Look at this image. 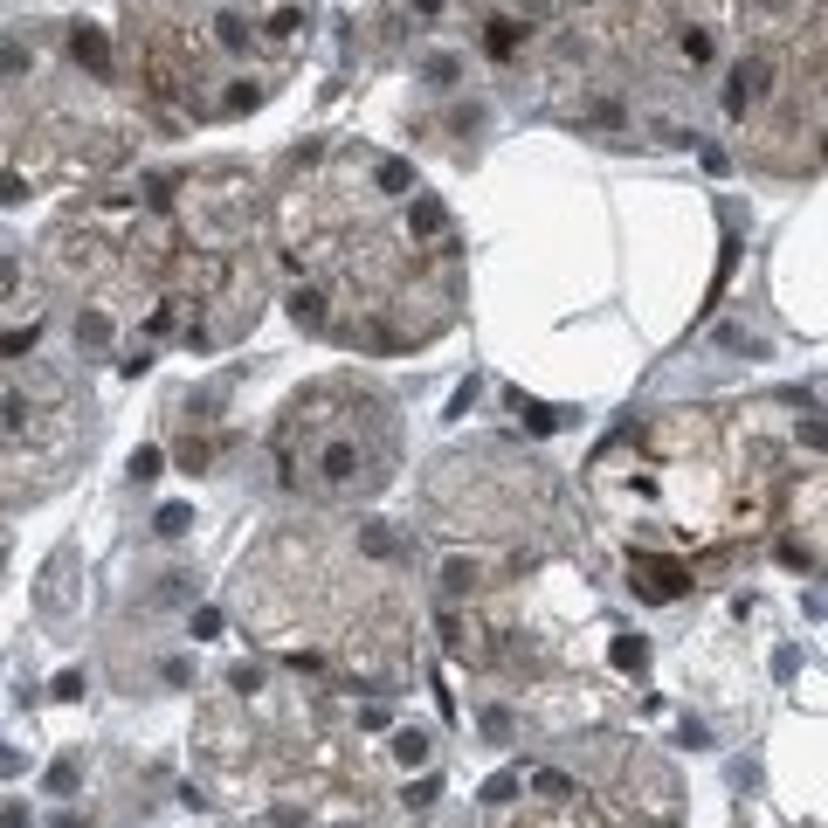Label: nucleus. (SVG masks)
<instances>
[{"label":"nucleus","mask_w":828,"mask_h":828,"mask_svg":"<svg viewBox=\"0 0 828 828\" xmlns=\"http://www.w3.org/2000/svg\"><path fill=\"white\" fill-rule=\"evenodd\" d=\"M546 808H552V814H539V822H531V828H608V822H594V814L580 808V801H573V794H560V801H546Z\"/></svg>","instance_id":"nucleus-1"},{"label":"nucleus","mask_w":828,"mask_h":828,"mask_svg":"<svg viewBox=\"0 0 828 828\" xmlns=\"http://www.w3.org/2000/svg\"><path fill=\"white\" fill-rule=\"evenodd\" d=\"M69 42H77V56H83V63L97 69V77H104V69H110V56H104V35H97V28H77V35H69Z\"/></svg>","instance_id":"nucleus-2"},{"label":"nucleus","mask_w":828,"mask_h":828,"mask_svg":"<svg viewBox=\"0 0 828 828\" xmlns=\"http://www.w3.org/2000/svg\"><path fill=\"white\" fill-rule=\"evenodd\" d=\"M28 69V42L21 35H0V77H21Z\"/></svg>","instance_id":"nucleus-3"}]
</instances>
